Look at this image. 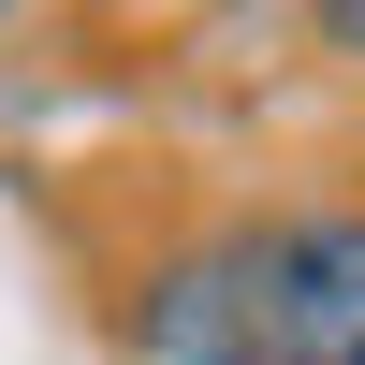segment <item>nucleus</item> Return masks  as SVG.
<instances>
[{
	"mask_svg": "<svg viewBox=\"0 0 365 365\" xmlns=\"http://www.w3.org/2000/svg\"><path fill=\"white\" fill-rule=\"evenodd\" d=\"M146 365H365V205L220 220L132 278Z\"/></svg>",
	"mask_w": 365,
	"mask_h": 365,
	"instance_id": "1",
	"label": "nucleus"
},
{
	"mask_svg": "<svg viewBox=\"0 0 365 365\" xmlns=\"http://www.w3.org/2000/svg\"><path fill=\"white\" fill-rule=\"evenodd\" d=\"M307 29H322V58H365V0H307Z\"/></svg>",
	"mask_w": 365,
	"mask_h": 365,
	"instance_id": "2",
	"label": "nucleus"
},
{
	"mask_svg": "<svg viewBox=\"0 0 365 365\" xmlns=\"http://www.w3.org/2000/svg\"><path fill=\"white\" fill-rule=\"evenodd\" d=\"M0 29H15V0H0Z\"/></svg>",
	"mask_w": 365,
	"mask_h": 365,
	"instance_id": "3",
	"label": "nucleus"
}]
</instances>
